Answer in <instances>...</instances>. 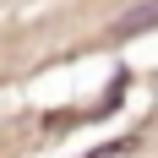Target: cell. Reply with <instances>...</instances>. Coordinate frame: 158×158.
Instances as JSON below:
<instances>
[{
  "mask_svg": "<svg viewBox=\"0 0 158 158\" xmlns=\"http://www.w3.org/2000/svg\"><path fill=\"white\" fill-rule=\"evenodd\" d=\"M147 22H158V0L153 6H136L131 16H120V33H136V27H147Z\"/></svg>",
  "mask_w": 158,
  "mask_h": 158,
  "instance_id": "1",
  "label": "cell"
}]
</instances>
